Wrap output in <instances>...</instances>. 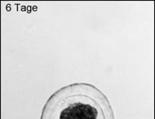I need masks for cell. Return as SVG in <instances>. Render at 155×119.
Segmentation results:
<instances>
[{"mask_svg": "<svg viewBox=\"0 0 155 119\" xmlns=\"http://www.w3.org/2000/svg\"><path fill=\"white\" fill-rule=\"evenodd\" d=\"M40 119H116L109 98L85 82L61 87L44 104Z\"/></svg>", "mask_w": 155, "mask_h": 119, "instance_id": "1", "label": "cell"}]
</instances>
